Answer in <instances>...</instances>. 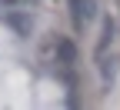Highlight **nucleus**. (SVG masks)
Returning a JSON list of instances; mask_svg holds the SVG:
<instances>
[{
  "label": "nucleus",
  "mask_w": 120,
  "mask_h": 110,
  "mask_svg": "<svg viewBox=\"0 0 120 110\" xmlns=\"http://www.w3.org/2000/svg\"><path fill=\"white\" fill-rule=\"evenodd\" d=\"M4 4H17V0H4Z\"/></svg>",
  "instance_id": "7ed1b4c3"
},
{
  "label": "nucleus",
  "mask_w": 120,
  "mask_h": 110,
  "mask_svg": "<svg viewBox=\"0 0 120 110\" xmlns=\"http://www.w3.org/2000/svg\"><path fill=\"white\" fill-rule=\"evenodd\" d=\"M57 57H60V64H73V57H77L73 43L70 40H57Z\"/></svg>",
  "instance_id": "f257e3e1"
},
{
  "label": "nucleus",
  "mask_w": 120,
  "mask_h": 110,
  "mask_svg": "<svg viewBox=\"0 0 120 110\" xmlns=\"http://www.w3.org/2000/svg\"><path fill=\"white\" fill-rule=\"evenodd\" d=\"M70 17H73V23L80 27V20H83V7H80V0H70Z\"/></svg>",
  "instance_id": "f03ea898"
}]
</instances>
